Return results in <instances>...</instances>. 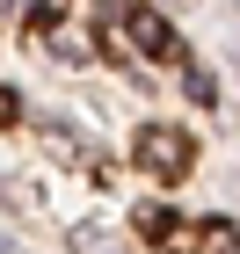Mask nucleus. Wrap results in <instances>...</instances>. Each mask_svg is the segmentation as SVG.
<instances>
[{
    "label": "nucleus",
    "mask_w": 240,
    "mask_h": 254,
    "mask_svg": "<svg viewBox=\"0 0 240 254\" xmlns=\"http://www.w3.org/2000/svg\"><path fill=\"white\" fill-rule=\"evenodd\" d=\"M139 160L153 167V175H182V167H189V131H175V124H146V131H139Z\"/></svg>",
    "instance_id": "obj_1"
},
{
    "label": "nucleus",
    "mask_w": 240,
    "mask_h": 254,
    "mask_svg": "<svg viewBox=\"0 0 240 254\" xmlns=\"http://www.w3.org/2000/svg\"><path fill=\"white\" fill-rule=\"evenodd\" d=\"M131 37H139V51H175V29H167L160 15H139V22H131Z\"/></svg>",
    "instance_id": "obj_2"
},
{
    "label": "nucleus",
    "mask_w": 240,
    "mask_h": 254,
    "mask_svg": "<svg viewBox=\"0 0 240 254\" xmlns=\"http://www.w3.org/2000/svg\"><path fill=\"white\" fill-rule=\"evenodd\" d=\"M0 117H15V102H7V95H0Z\"/></svg>",
    "instance_id": "obj_3"
}]
</instances>
